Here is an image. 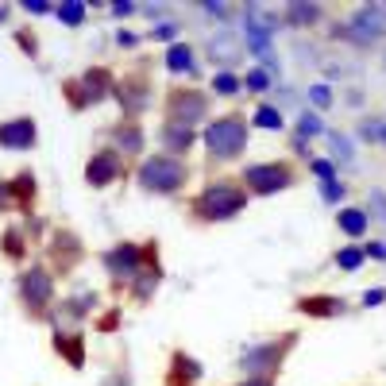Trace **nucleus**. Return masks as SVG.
<instances>
[{
	"instance_id": "1",
	"label": "nucleus",
	"mask_w": 386,
	"mask_h": 386,
	"mask_svg": "<svg viewBox=\"0 0 386 386\" xmlns=\"http://www.w3.org/2000/svg\"><path fill=\"white\" fill-rule=\"evenodd\" d=\"M193 216L205 224H216V221H232L247 209V190L240 182H209L197 197H193Z\"/></svg>"
},
{
	"instance_id": "2",
	"label": "nucleus",
	"mask_w": 386,
	"mask_h": 386,
	"mask_svg": "<svg viewBox=\"0 0 386 386\" xmlns=\"http://www.w3.org/2000/svg\"><path fill=\"white\" fill-rule=\"evenodd\" d=\"M243 147H247V120L240 112L216 116L205 128V151L212 163H232L236 154H243Z\"/></svg>"
},
{
	"instance_id": "3",
	"label": "nucleus",
	"mask_w": 386,
	"mask_h": 386,
	"mask_svg": "<svg viewBox=\"0 0 386 386\" xmlns=\"http://www.w3.org/2000/svg\"><path fill=\"white\" fill-rule=\"evenodd\" d=\"M294 182H298V170L286 159L282 163H251L240 174V185L247 193H255V197H270V193H278V190H290Z\"/></svg>"
},
{
	"instance_id": "4",
	"label": "nucleus",
	"mask_w": 386,
	"mask_h": 386,
	"mask_svg": "<svg viewBox=\"0 0 386 386\" xmlns=\"http://www.w3.org/2000/svg\"><path fill=\"white\" fill-rule=\"evenodd\" d=\"M185 182H190V166L170 154H154L139 166V185L151 193H178Z\"/></svg>"
},
{
	"instance_id": "5",
	"label": "nucleus",
	"mask_w": 386,
	"mask_h": 386,
	"mask_svg": "<svg viewBox=\"0 0 386 386\" xmlns=\"http://www.w3.org/2000/svg\"><path fill=\"white\" fill-rule=\"evenodd\" d=\"M209 116V96L201 89H174L170 101H166V124H182V128H193L197 120Z\"/></svg>"
},
{
	"instance_id": "6",
	"label": "nucleus",
	"mask_w": 386,
	"mask_h": 386,
	"mask_svg": "<svg viewBox=\"0 0 386 386\" xmlns=\"http://www.w3.org/2000/svg\"><path fill=\"white\" fill-rule=\"evenodd\" d=\"M347 35L356 39V43H375V39L386 35V4H359L356 16H352V28Z\"/></svg>"
},
{
	"instance_id": "7",
	"label": "nucleus",
	"mask_w": 386,
	"mask_h": 386,
	"mask_svg": "<svg viewBox=\"0 0 386 386\" xmlns=\"http://www.w3.org/2000/svg\"><path fill=\"white\" fill-rule=\"evenodd\" d=\"M294 344V336H286L282 344H259V347H247L243 352V359H240V367L243 371H278V363H282V356H286V347Z\"/></svg>"
},
{
	"instance_id": "8",
	"label": "nucleus",
	"mask_w": 386,
	"mask_h": 386,
	"mask_svg": "<svg viewBox=\"0 0 386 386\" xmlns=\"http://www.w3.org/2000/svg\"><path fill=\"white\" fill-rule=\"evenodd\" d=\"M19 294H23V301H28L31 309H43L54 298V282H50V274L43 267H31V270H23V278H19Z\"/></svg>"
},
{
	"instance_id": "9",
	"label": "nucleus",
	"mask_w": 386,
	"mask_h": 386,
	"mask_svg": "<svg viewBox=\"0 0 386 386\" xmlns=\"http://www.w3.org/2000/svg\"><path fill=\"white\" fill-rule=\"evenodd\" d=\"M116 178H120V154H116V151H101V154H93V159H89L85 182L93 185V190H101V185L116 182Z\"/></svg>"
},
{
	"instance_id": "10",
	"label": "nucleus",
	"mask_w": 386,
	"mask_h": 386,
	"mask_svg": "<svg viewBox=\"0 0 386 386\" xmlns=\"http://www.w3.org/2000/svg\"><path fill=\"white\" fill-rule=\"evenodd\" d=\"M31 143H35V120H31V116H19V120L0 124V147H8V151H28Z\"/></svg>"
},
{
	"instance_id": "11",
	"label": "nucleus",
	"mask_w": 386,
	"mask_h": 386,
	"mask_svg": "<svg viewBox=\"0 0 386 386\" xmlns=\"http://www.w3.org/2000/svg\"><path fill=\"white\" fill-rule=\"evenodd\" d=\"M105 267L112 270L116 278H135V274H139V247H135V243H120V247H112L105 255Z\"/></svg>"
},
{
	"instance_id": "12",
	"label": "nucleus",
	"mask_w": 386,
	"mask_h": 386,
	"mask_svg": "<svg viewBox=\"0 0 386 386\" xmlns=\"http://www.w3.org/2000/svg\"><path fill=\"white\" fill-rule=\"evenodd\" d=\"M367 224H371V216H367V209H359V205H344V209H336V228L347 232L352 240L363 236Z\"/></svg>"
},
{
	"instance_id": "13",
	"label": "nucleus",
	"mask_w": 386,
	"mask_h": 386,
	"mask_svg": "<svg viewBox=\"0 0 386 386\" xmlns=\"http://www.w3.org/2000/svg\"><path fill=\"white\" fill-rule=\"evenodd\" d=\"M81 93H85V105H96V101H105L112 93V74L108 70H89L81 77Z\"/></svg>"
},
{
	"instance_id": "14",
	"label": "nucleus",
	"mask_w": 386,
	"mask_h": 386,
	"mask_svg": "<svg viewBox=\"0 0 386 386\" xmlns=\"http://www.w3.org/2000/svg\"><path fill=\"white\" fill-rule=\"evenodd\" d=\"M163 143H166V151H170V159H174V154H185V151L193 147V128L166 124V128H163Z\"/></svg>"
},
{
	"instance_id": "15",
	"label": "nucleus",
	"mask_w": 386,
	"mask_h": 386,
	"mask_svg": "<svg viewBox=\"0 0 386 386\" xmlns=\"http://www.w3.org/2000/svg\"><path fill=\"white\" fill-rule=\"evenodd\" d=\"M298 313H309V317H336V313H344V305H340L336 298H301L298 301Z\"/></svg>"
},
{
	"instance_id": "16",
	"label": "nucleus",
	"mask_w": 386,
	"mask_h": 386,
	"mask_svg": "<svg viewBox=\"0 0 386 386\" xmlns=\"http://www.w3.org/2000/svg\"><path fill=\"white\" fill-rule=\"evenodd\" d=\"M193 378H201V367L193 363L190 356L174 352V371H170V386H190Z\"/></svg>"
},
{
	"instance_id": "17",
	"label": "nucleus",
	"mask_w": 386,
	"mask_h": 386,
	"mask_svg": "<svg viewBox=\"0 0 386 386\" xmlns=\"http://www.w3.org/2000/svg\"><path fill=\"white\" fill-rule=\"evenodd\" d=\"M209 54H212V62H216V58H221V62H232V58L240 54V39L228 35V31L212 35V39H209Z\"/></svg>"
},
{
	"instance_id": "18",
	"label": "nucleus",
	"mask_w": 386,
	"mask_h": 386,
	"mask_svg": "<svg viewBox=\"0 0 386 386\" xmlns=\"http://www.w3.org/2000/svg\"><path fill=\"white\" fill-rule=\"evenodd\" d=\"M321 19V4H286V23L294 28H313Z\"/></svg>"
},
{
	"instance_id": "19",
	"label": "nucleus",
	"mask_w": 386,
	"mask_h": 386,
	"mask_svg": "<svg viewBox=\"0 0 386 386\" xmlns=\"http://www.w3.org/2000/svg\"><path fill=\"white\" fill-rule=\"evenodd\" d=\"M166 70H170V74H193V50L185 47V43H174V47L166 50Z\"/></svg>"
},
{
	"instance_id": "20",
	"label": "nucleus",
	"mask_w": 386,
	"mask_h": 386,
	"mask_svg": "<svg viewBox=\"0 0 386 386\" xmlns=\"http://www.w3.org/2000/svg\"><path fill=\"white\" fill-rule=\"evenodd\" d=\"M116 143L124 147L128 154L143 151V132H139V124H135V120H124V124L116 128Z\"/></svg>"
},
{
	"instance_id": "21",
	"label": "nucleus",
	"mask_w": 386,
	"mask_h": 386,
	"mask_svg": "<svg viewBox=\"0 0 386 386\" xmlns=\"http://www.w3.org/2000/svg\"><path fill=\"white\" fill-rule=\"evenodd\" d=\"M54 347H58V352H66L70 367H81V363H85V352H81V336H58Z\"/></svg>"
},
{
	"instance_id": "22",
	"label": "nucleus",
	"mask_w": 386,
	"mask_h": 386,
	"mask_svg": "<svg viewBox=\"0 0 386 386\" xmlns=\"http://www.w3.org/2000/svg\"><path fill=\"white\" fill-rule=\"evenodd\" d=\"M135 278H139V282H135V301H147V294L159 286V267H154V270L143 267L139 274H135Z\"/></svg>"
},
{
	"instance_id": "23",
	"label": "nucleus",
	"mask_w": 386,
	"mask_h": 386,
	"mask_svg": "<svg viewBox=\"0 0 386 386\" xmlns=\"http://www.w3.org/2000/svg\"><path fill=\"white\" fill-rule=\"evenodd\" d=\"M58 19H62L66 28H77V23L85 19V4H81V0H66V4L58 8Z\"/></svg>"
},
{
	"instance_id": "24",
	"label": "nucleus",
	"mask_w": 386,
	"mask_h": 386,
	"mask_svg": "<svg viewBox=\"0 0 386 386\" xmlns=\"http://www.w3.org/2000/svg\"><path fill=\"white\" fill-rule=\"evenodd\" d=\"M255 128H267V132H278L282 128V112L274 105H259V112H255Z\"/></svg>"
},
{
	"instance_id": "25",
	"label": "nucleus",
	"mask_w": 386,
	"mask_h": 386,
	"mask_svg": "<svg viewBox=\"0 0 386 386\" xmlns=\"http://www.w3.org/2000/svg\"><path fill=\"white\" fill-rule=\"evenodd\" d=\"M336 263H340V270H347V274H352V270L363 263V251H359V247H344V251L336 255Z\"/></svg>"
},
{
	"instance_id": "26",
	"label": "nucleus",
	"mask_w": 386,
	"mask_h": 386,
	"mask_svg": "<svg viewBox=\"0 0 386 386\" xmlns=\"http://www.w3.org/2000/svg\"><path fill=\"white\" fill-rule=\"evenodd\" d=\"M212 89H216L221 96H232L236 89H240V81H236L232 74H216V77H212Z\"/></svg>"
},
{
	"instance_id": "27",
	"label": "nucleus",
	"mask_w": 386,
	"mask_h": 386,
	"mask_svg": "<svg viewBox=\"0 0 386 386\" xmlns=\"http://www.w3.org/2000/svg\"><path fill=\"white\" fill-rule=\"evenodd\" d=\"M309 101L317 108H328L332 105V93H328V85H309Z\"/></svg>"
},
{
	"instance_id": "28",
	"label": "nucleus",
	"mask_w": 386,
	"mask_h": 386,
	"mask_svg": "<svg viewBox=\"0 0 386 386\" xmlns=\"http://www.w3.org/2000/svg\"><path fill=\"white\" fill-rule=\"evenodd\" d=\"M267 81H270V77L263 74V70H251V74L243 77V85H247L251 93H263V89H267Z\"/></svg>"
},
{
	"instance_id": "29",
	"label": "nucleus",
	"mask_w": 386,
	"mask_h": 386,
	"mask_svg": "<svg viewBox=\"0 0 386 386\" xmlns=\"http://www.w3.org/2000/svg\"><path fill=\"white\" fill-rule=\"evenodd\" d=\"M298 132H301V135H321V120H317L313 112H305V116L298 120Z\"/></svg>"
},
{
	"instance_id": "30",
	"label": "nucleus",
	"mask_w": 386,
	"mask_h": 386,
	"mask_svg": "<svg viewBox=\"0 0 386 386\" xmlns=\"http://www.w3.org/2000/svg\"><path fill=\"white\" fill-rule=\"evenodd\" d=\"M4 247H8V255L16 259V255H23V243H19V232H8L4 236Z\"/></svg>"
},
{
	"instance_id": "31",
	"label": "nucleus",
	"mask_w": 386,
	"mask_h": 386,
	"mask_svg": "<svg viewBox=\"0 0 386 386\" xmlns=\"http://www.w3.org/2000/svg\"><path fill=\"white\" fill-rule=\"evenodd\" d=\"M321 190H325L328 201H340V197H344V185H336V178H328V182L321 185Z\"/></svg>"
},
{
	"instance_id": "32",
	"label": "nucleus",
	"mask_w": 386,
	"mask_h": 386,
	"mask_svg": "<svg viewBox=\"0 0 386 386\" xmlns=\"http://www.w3.org/2000/svg\"><path fill=\"white\" fill-rule=\"evenodd\" d=\"M383 298H386L383 290H367V294H363V305L371 309V305H378V301H383Z\"/></svg>"
},
{
	"instance_id": "33",
	"label": "nucleus",
	"mask_w": 386,
	"mask_h": 386,
	"mask_svg": "<svg viewBox=\"0 0 386 386\" xmlns=\"http://www.w3.org/2000/svg\"><path fill=\"white\" fill-rule=\"evenodd\" d=\"M236 386H274L270 375H259V378H247V383H236Z\"/></svg>"
},
{
	"instance_id": "34",
	"label": "nucleus",
	"mask_w": 386,
	"mask_h": 386,
	"mask_svg": "<svg viewBox=\"0 0 386 386\" xmlns=\"http://www.w3.org/2000/svg\"><path fill=\"white\" fill-rule=\"evenodd\" d=\"M174 31H178V28H174V23H163V28L154 31V39H170V35H174Z\"/></svg>"
},
{
	"instance_id": "35",
	"label": "nucleus",
	"mask_w": 386,
	"mask_h": 386,
	"mask_svg": "<svg viewBox=\"0 0 386 386\" xmlns=\"http://www.w3.org/2000/svg\"><path fill=\"white\" fill-rule=\"evenodd\" d=\"M28 12H35V16H39V12H47V4H43V0H28Z\"/></svg>"
},
{
	"instance_id": "36",
	"label": "nucleus",
	"mask_w": 386,
	"mask_h": 386,
	"mask_svg": "<svg viewBox=\"0 0 386 386\" xmlns=\"http://www.w3.org/2000/svg\"><path fill=\"white\" fill-rule=\"evenodd\" d=\"M378 139H383V143H386V124H383V132H378Z\"/></svg>"
},
{
	"instance_id": "37",
	"label": "nucleus",
	"mask_w": 386,
	"mask_h": 386,
	"mask_svg": "<svg viewBox=\"0 0 386 386\" xmlns=\"http://www.w3.org/2000/svg\"><path fill=\"white\" fill-rule=\"evenodd\" d=\"M4 16H8V8H0V19H4Z\"/></svg>"
}]
</instances>
